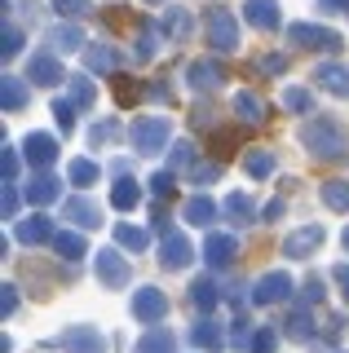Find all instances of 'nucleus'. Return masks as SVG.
<instances>
[{
	"label": "nucleus",
	"instance_id": "1",
	"mask_svg": "<svg viewBox=\"0 0 349 353\" xmlns=\"http://www.w3.org/2000/svg\"><path fill=\"white\" fill-rule=\"evenodd\" d=\"M305 146H310L314 154H323V159H336V154H345V132L336 119H314L310 128L301 132Z\"/></svg>",
	"mask_w": 349,
	"mask_h": 353
},
{
	"label": "nucleus",
	"instance_id": "2",
	"mask_svg": "<svg viewBox=\"0 0 349 353\" xmlns=\"http://www.w3.org/2000/svg\"><path fill=\"white\" fill-rule=\"evenodd\" d=\"M208 36H212L217 49H235V44H239V22H235V14L212 9V14H208Z\"/></svg>",
	"mask_w": 349,
	"mask_h": 353
},
{
	"label": "nucleus",
	"instance_id": "3",
	"mask_svg": "<svg viewBox=\"0 0 349 353\" xmlns=\"http://www.w3.org/2000/svg\"><path fill=\"white\" fill-rule=\"evenodd\" d=\"M163 137H168V119H137V124H133L137 150H155Z\"/></svg>",
	"mask_w": 349,
	"mask_h": 353
},
{
	"label": "nucleus",
	"instance_id": "4",
	"mask_svg": "<svg viewBox=\"0 0 349 353\" xmlns=\"http://www.w3.org/2000/svg\"><path fill=\"white\" fill-rule=\"evenodd\" d=\"M243 18L252 22V27H261V31H275L279 27V5H275V0H248Z\"/></svg>",
	"mask_w": 349,
	"mask_h": 353
},
{
	"label": "nucleus",
	"instance_id": "5",
	"mask_svg": "<svg viewBox=\"0 0 349 353\" xmlns=\"http://www.w3.org/2000/svg\"><path fill=\"white\" fill-rule=\"evenodd\" d=\"M292 40L297 44H310V49H336L341 44V36H332V31H323V27H292Z\"/></svg>",
	"mask_w": 349,
	"mask_h": 353
},
{
	"label": "nucleus",
	"instance_id": "6",
	"mask_svg": "<svg viewBox=\"0 0 349 353\" xmlns=\"http://www.w3.org/2000/svg\"><path fill=\"white\" fill-rule=\"evenodd\" d=\"M163 309H168V301H163L159 292H150V287H146V292H137V296H133V314L141 318V323H155V318L163 314Z\"/></svg>",
	"mask_w": 349,
	"mask_h": 353
},
{
	"label": "nucleus",
	"instance_id": "7",
	"mask_svg": "<svg viewBox=\"0 0 349 353\" xmlns=\"http://www.w3.org/2000/svg\"><path fill=\"white\" fill-rule=\"evenodd\" d=\"M159 261L168 265V270H181V265L190 261V243L181 239V234H168V239H163V256Z\"/></svg>",
	"mask_w": 349,
	"mask_h": 353
},
{
	"label": "nucleus",
	"instance_id": "8",
	"mask_svg": "<svg viewBox=\"0 0 349 353\" xmlns=\"http://www.w3.org/2000/svg\"><path fill=\"white\" fill-rule=\"evenodd\" d=\"M283 296H288V279H283V274H270V279H261V287H257V301H261V305L283 301Z\"/></svg>",
	"mask_w": 349,
	"mask_h": 353
},
{
	"label": "nucleus",
	"instance_id": "9",
	"mask_svg": "<svg viewBox=\"0 0 349 353\" xmlns=\"http://www.w3.org/2000/svg\"><path fill=\"white\" fill-rule=\"evenodd\" d=\"M27 159H31V163H49V159H53V137H45V132L27 137Z\"/></svg>",
	"mask_w": 349,
	"mask_h": 353
},
{
	"label": "nucleus",
	"instance_id": "10",
	"mask_svg": "<svg viewBox=\"0 0 349 353\" xmlns=\"http://www.w3.org/2000/svg\"><path fill=\"white\" fill-rule=\"evenodd\" d=\"M97 270H102V279L111 283V287L124 283V261H119L115 252H102V256H97Z\"/></svg>",
	"mask_w": 349,
	"mask_h": 353
},
{
	"label": "nucleus",
	"instance_id": "11",
	"mask_svg": "<svg viewBox=\"0 0 349 353\" xmlns=\"http://www.w3.org/2000/svg\"><path fill=\"white\" fill-rule=\"evenodd\" d=\"M62 345H67L71 353H97V349H102V340H97L93 331H75V336H62Z\"/></svg>",
	"mask_w": 349,
	"mask_h": 353
},
{
	"label": "nucleus",
	"instance_id": "12",
	"mask_svg": "<svg viewBox=\"0 0 349 353\" xmlns=\"http://www.w3.org/2000/svg\"><path fill=\"white\" fill-rule=\"evenodd\" d=\"M319 239H323V230H301V234L288 239V248H283V252H288V256H301V252H310Z\"/></svg>",
	"mask_w": 349,
	"mask_h": 353
},
{
	"label": "nucleus",
	"instance_id": "13",
	"mask_svg": "<svg viewBox=\"0 0 349 353\" xmlns=\"http://www.w3.org/2000/svg\"><path fill=\"white\" fill-rule=\"evenodd\" d=\"M319 80L332 88V93H349V71H345V66H323Z\"/></svg>",
	"mask_w": 349,
	"mask_h": 353
},
{
	"label": "nucleus",
	"instance_id": "14",
	"mask_svg": "<svg viewBox=\"0 0 349 353\" xmlns=\"http://www.w3.org/2000/svg\"><path fill=\"white\" fill-rule=\"evenodd\" d=\"M235 110H243V119H252V124H261V119H266V106H261L252 93H239V97H235Z\"/></svg>",
	"mask_w": 349,
	"mask_h": 353
},
{
	"label": "nucleus",
	"instance_id": "15",
	"mask_svg": "<svg viewBox=\"0 0 349 353\" xmlns=\"http://www.w3.org/2000/svg\"><path fill=\"white\" fill-rule=\"evenodd\" d=\"M230 252H235V243H230V239H221V234H217V239H208V261L217 265V270H221V265L230 261Z\"/></svg>",
	"mask_w": 349,
	"mask_h": 353
},
{
	"label": "nucleus",
	"instance_id": "16",
	"mask_svg": "<svg viewBox=\"0 0 349 353\" xmlns=\"http://www.w3.org/2000/svg\"><path fill=\"white\" fill-rule=\"evenodd\" d=\"M168 349H172V336H168V331H150V336L137 345V353H168Z\"/></svg>",
	"mask_w": 349,
	"mask_h": 353
},
{
	"label": "nucleus",
	"instance_id": "17",
	"mask_svg": "<svg viewBox=\"0 0 349 353\" xmlns=\"http://www.w3.org/2000/svg\"><path fill=\"white\" fill-rule=\"evenodd\" d=\"M67 216L80 221V225H97V208L84 203V199H75V203H67Z\"/></svg>",
	"mask_w": 349,
	"mask_h": 353
},
{
	"label": "nucleus",
	"instance_id": "18",
	"mask_svg": "<svg viewBox=\"0 0 349 353\" xmlns=\"http://www.w3.org/2000/svg\"><path fill=\"white\" fill-rule=\"evenodd\" d=\"M186 221L208 225V221H212V203H208V199H190V203H186Z\"/></svg>",
	"mask_w": 349,
	"mask_h": 353
},
{
	"label": "nucleus",
	"instance_id": "19",
	"mask_svg": "<svg viewBox=\"0 0 349 353\" xmlns=\"http://www.w3.org/2000/svg\"><path fill=\"white\" fill-rule=\"evenodd\" d=\"M217 75H221V71H217V66H212V62H195V66H190V80H195V84H199V88H203V84H208V88H212V84H217Z\"/></svg>",
	"mask_w": 349,
	"mask_h": 353
},
{
	"label": "nucleus",
	"instance_id": "20",
	"mask_svg": "<svg viewBox=\"0 0 349 353\" xmlns=\"http://www.w3.org/2000/svg\"><path fill=\"white\" fill-rule=\"evenodd\" d=\"M111 203H115V208H133V203H137V185H133V181H119L115 194H111Z\"/></svg>",
	"mask_w": 349,
	"mask_h": 353
},
{
	"label": "nucleus",
	"instance_id": "21",
	"mask_svg": "<svg viewBox=\"0 0 349 353\" xmlns=\"http://www.w3.org/2000/svg\"><path fill=\"white\" fill-rule=\"evenodd\" d=\"M23 239L27 243H45L49 239V221L45 216H31V225H23Z\"/></svg>",
	"mask_w": 349,
	"mask_h": 353
},
{
	"label": "nucleus",
	"instance_id": "22",
	"mask_svg": "<svg viewBox=\"0 0 349 353\" xmlns=\"http://www.w3.org/2000/svg\"><path fill=\"white\" fill-rule=\"evenodd\" d=\"M323 199H327V203H332V208H349V190H345V181H327Z\"/></svg>",
	"mask_w": 349,
	"mask_h": 353
},
{
	"label": "nucleus",
	"instance_id": "23",
	"mask_svg": "<svg viewBox=\"0 0 349 353\" xmlns=\"http://www.w3.org/2000/svg\"><path fill=\"white\" fill-rule=\"evenodd\" d=\"M31 75H36L40 84H53V80H58V66H53L49 58H36V62H31Z\"/></svg>",
	"mask_w": 349,
	"mask_h": 353
},
{
	"label": "nucleus",
	"instance_id": "24",
	"mask_svg": "<svg viewBox=\"0 0 349 353\" xmlns=\"http://www.w3.org/2000/svg\"><path fill=\"white\" fill-rule=\"evenodd\" d=\"M195 345H203V349H217V345H221V336L212 331V323H199V327H195Z\"/></svg>",
	"mask_w": 349,
	"mask_h": 353
},
{
	"label": "nucleus",
	"instance_id": "25",
	"mask_svg": "<svg viewBox=\"0 0 349 353\" xmlns=\"http://www.w3.org/2000/svg\"><path fill=\"white\" fill-rule=\"evenodd\" d=\"M27 194L36 199V203H49V199L58 194V190H53V181H49V176H40V181H31V190H27Z\"/></svg>",
	"mask_w": 349,
	"mask_h": 353
},
{
	"label": "nucleus",
	"instance_id": "26",
	"mask_svg": "<svg viewBox=\"0 0 349 353\" xmlns=\"http://www.w3.org/2000/svg\"><path fill=\"white\" fill-rule=\"evenodd\" d=\"M195 305H203V309H212V305H217V287L199 279V283H195Z\"/></svg>",
	"mask_w": 349,
	"mask_h": 353
},
{
	"label": "nucleus",
	"instance_id": "27",
	"mask_svg": "<svg viewBox=\"0 0 349 353\" xmlns=\"http://www.w3.org/2000/svg\"><path fill=\"white\" fill-rule=\"evenodd\" d=\"M93 176H97L93 163H84V159H80V163H71V181H75V185H89Z\"/></svg>",
	"mask_w": 349,
	"mask_h": 353
},
{
	"label": "nucleus",
	"instance_id": "28",
	"mask_svg": "<svg viewBox=\"0 0 349 353\" xmlns=\"http://www.w3.org/2000/svg\"><path fill=\"white\" fill-rule=\"evenodd\" d=\"M58 252H67V256L75 261V256H84V243L75 234H58Z\"/></svg>",
	"mask_w": 349,
	"mask_h": 353
},
{
	"label": "nucleus",
	"instance_id": "29",
	"mask_svg": "<svg viewBox=\"0 0 349 353\" xmlns=\"http://www.w3.org/2000/svg\"><path fill=\"white\" fill-rule=\"evenodd\" d=\"M270 168H275V159H270V154H248V172H252V176H266Z\"/></svg>",
	"mask_w": 349,
	"mask_h": 353
},
{
	"label": "nucleus",
	"instance_id": "30",
	"mask_svg": "<svg viewBox=\"0 0 349 353\" xmlns=\"http://www.w3.org/2000/svg\"><path fill=\"white\" fill-rule=\"evenodd\" d=\"M58 5V14H67V18H80L84 9H89V0H53Z\"/></svg>",
	"mask_w": 349,
	"mask_h": 353
},
{
	"label": "nucleus",
	"instance_id": "31",
	"mask_svg": "<svg viewBox=\"0 0 349 353\" xmlns=\"http://www.w3.org/2000/svg\"><path fill=\"white\" fill-rule=\"evenodd\" d=\"M226 208H230V216L239 221V225H243V221L252 216V208H248V199H239V194H235V199H230V203H226Z\"/></svg>",
	"mask_w": 349,
	"mask_h": 353
},
{
	"label": "nucleus",
	"instance_id": "32",
	"mask_svg": "<svg viewBox=\"0 0 349 353\" xmlns=\"http://www.w3.org/2000/svg\"><path fill=\"white\" fill-rule=\"evenodd\" d=\"M5 106H23V93H18V80H5Z\"/></svg>",
	"mask_w": 349,
	"mask_h": 353
},
{
	"label": "nucleus",
	"instance_id": "33",
	"mask_svg": "<svg viewBox=\"0 0 349 353\" xmlns=\"http://www.w3.org/2000/svg\"><path fill=\"white\" fill-rule=\"evenodd\" d=\"M288 106L292 110H310V93H305V88H292V93H288Z\"/></svg>",
	"mask_w": 349,
	"mask_h": 353
},
{
	"label": "nucleus",
	"instance_id": "34",
	"mask_svg": "<svg viewBox=\"0 0 349 353\" xmlns=\"http://www.w3.org/2000/svg\"><path fill=\"white\" fill-rule=\"evenodd\" d=\"M119 243H128V248H141V243H146V234H141V230H119Z\"/></svg>",
	"mask_w": 349,
	"mask_h": 353
},
{
	"label": "nucleus",
	"instance_id": "35",
	"mask_svg": "<svg viewBox=\"0 0 349 353\" xmlns=\"http://www.w3.org/2000/svg\"><path fill=\"white\" fill-rule=\"evenodd\" d=\"M319 5H323V9H332V14H345L349 0H319Z\"/></svg>",
	"mask_w": 349,
	"mask_h": 353
},
{
	"label": "nucleus",
	"instance_id": "36",
	"mask_svg": "<svg viewBox=\"0 0 349 353\" xmlns=\"http://www.w3.org/2000/svg\"><path fill=\"white\" fill-rule=\"evenodd\" d=\"M336 283H341V292H345V301H349V270H345V265L336 270Z\"/></svg>",
	"mask_w": 349,
	"mask_h": 353
},
{
	"label": "nucleus",
	"instance_id": "37",
	"mask_svg": "<svg viewBox=\"0 0 349 353\" xmlns=\"http://www.w3.org/2000/svg\"><path fill=\"white\" fill-rule=\"evenodd\" d=\"M345 248H349V230H345Z\"/></svg>",
	"mask_w": 349,
	"mask_h": 353
}]
</instances>
